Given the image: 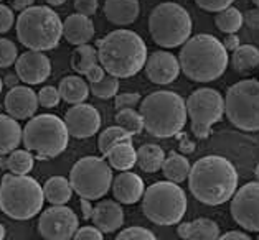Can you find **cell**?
<instances>
[{"mask_svg": "<svg viewBox=\"0 0 259 240\" xmlns=\"http://www.w3.org/2000/svg\"><path fill=\"white\" fill-rule=\"evenodd\" d=\"M18 58V49L15 43L7 38H0V68H10Z\"/></svg>", "mask_w": 259, "mask_h": 240, "instance_id": "cell-37", "label": "cell"}, {"mask_svg": "<svg viewBox=\"0 0 259 240\" xmlns=\"http://www.w3.org/2000/svg\"><path fill=\"white\" fill-rule=\"evenodd\" d=\"M4 107L7 113L15 120L31 118L38 109V96L36 92L27 86L10 87L4 100Z\"/></svg>", "mask_w": 259, "mask_h": 240, "instance_id": "cell-18", "label": "cell"}, {"mask_svg": "<svg viewBox=\"0 0 259 240\" xmlns=\"http://www.w3.org/2000/svg\"><path fill=\"white\" fill-rule=\"evenodd\" d=\"M78 216L66 206H52L38 219V232L45 240H71L78 230Z\"/></svg>", "mask_w": 259, "mask_h": 240, "instance_id": "cell-14", "label": "cell"}, {"mask_svg": "<svg viewBox=\"0 0 259 240\" xmlns=\"http://www.w3.org/2000/svg\"><path fill=\"white\" fill-rule=\"evenodd\" d=\"M15 74L22 83L28 86L41 84L52 74V61L41 51H31L20 54L15 61Z\"/></svg>", "mask_w": 259, "mask_h": 240, "instance_id": "cell-17", "label": "cell"}, {"mask_svg": "<svg viewBox=\"0 0 259 240\" xmlns=\"http://www.w3.org/2000/svg\"><path fill=\"white\" fill-rule=\"evenodd\" d=\"M79 204H81V216H83V219H84V220L91 219V216H93L91 201H88V199H83V198H81V199H79Z\"/></svg>", "mask_w": 259, "mask_h": 240, "instance_id": "cell-49", "label": "cell"}, {"mask_svg": "<svg viewBox=\"0 0 259 240\" xmlns=\"http://www.w3.org/2000/svg\"><path fill=\"white\" fill-rule=\"evenodd\" d=\"M214 25H217V28L220 31H223L225 35L238 33L244 25L243 14L236 7H228L214 15Z\"/></svg>", "mask_w": 259, "mask_h": 240, "instance_id": "cell-34", "label": "cell"}, {"mask_svg": "<svg viewBox=\"0 0 259 240\" xmlns=\"http://www.w3.org/2000/svg\"><path fill=\"white\" fill-rule=\"evenodd\" d=\"M185 105L193 135L201 140L210 137L211 127L225 115V97L211 87L193 91L185 100Z\"/></svg>", "mask_w": 259, "mask_h": 240, "instance_id": "cell-12", "label": "cell"}, {"mask_svg": "<svg viewBox=\"0 0 259 240\" xmlns=\"http://www.w3.org/2000/svg\"><path fill=\"white\" fill-rule=\"evenodd\" d=\"M180 150L183 151V153H192V151L195 150V147H193V142H190V140H182L180 142Z\"/></svg>", "mask_w": 259, "mask_h": 240, "instance_id": "cell-52", "label": "cell"}, {"mask_svg": "<svg viewBox=\"0 0 259 240\" xmlns=\"http://www.w3.org/2000/svg\"><path fill=\"white\" fill-rule=\"evenodd\" d=\"M112 194L117 203L121 204H136L144 196V181L139 174L132 171H122L116 178H112L111 183Z\"/></svg>", "mask_w": 259, "mask_h": 240, "instance_id": "cell-20", "label": "cell"}, {"mask_svg": "<svg viewBox=\"0 0 259 240\" xmlns=\"http://www.w3.org/2000/svg\"><path fill=\"white\" fill-rule=\"evenodd\" d=\"M68 134L74 138H90L101 129V115L96 107L90 104H76L65 113Z\"/></svg>", "mask_w": 259, "mask_h": 240, "instance_id": "cell-15", "label": "cell"}, {"mask_svg": "<svg viewBox=\"0 0 259 240\" xmlns=\"http://www.w3.org/2000/svg\"><path fill=\"white\" fill-rule=\"evenodd\" d=\"M2 89H4V81L0 78V94H2Z\"/></svg>", "mask_w": 259, "mask_h": 240, "instance_id": "cell-56", "label": "cell"}, {"mask_svg": "<svg viewBox=\"0 0 259 240\" xmlns=\"http://www.w3.org/2000/svg\"><path fill=\"white\" fill-rule=\"evenodd\" d=\"M124 142H132V135L127 134L124 129H121L119 125L114 127H107L104 132H101L98 138V150L101 151V155L106 156L109 151L119 143Z\"/></svg>", "mask_w": 259, "mask_h": 240, "instance_id": "cell-33", "label": "cell"}, {"mask_svg": "<svg viewBox=\"0 0 259 240\" xmlns=\"http://www.w3.org/2000/svg\"><path fill=\"white\" fill-rule=\"evenodd\" d=\"M43 240H45V238H43Z\"/></svg>", "mask_w": 259, "mask_h": 240, "instance_id": "cell-60", "label": "cell"}, {"mask_svg": "<svg viewBox=\"0 0 259 240\" xmlns=\"http://www.w3.org/2000/svg\"><path fill=\"white\" fill-rule=\"evenodd\" d=\"M73 240H104V237L98 227L84 225L76 230V233L73 235Z\"/></svg>", "mask_w": 259, "mask_h": 240, "instance_id": "cell-42", "label": "cell"}, {"mask_svg": "<svg viewBox=\"0 0 259 240\" xmlns=\"http://www.w3.org/2000/svg\"><path fill=\"white\" fill-rule=\"evenodd\" d=\"M35 0H12V7H14L15 10H25L33 5Z\"/></svg>", "mask_w": 259, "mask_h": 240, "instance_id": "cell-50", "label": "cell"}, {"mask_svg": "<svg viewBox=\"0 0 259 240\" xmlns=\"http://www.w3.org/2000/svg\"><path fill=\"white\" fill-rule=\"evenodd\" d=\"M98 7H99L98 0H74L76 14H81V15L93 17L98 12Z\"/></svg>", "mask_w": 259, "mask_h": 240, "instance_id": "cell-44", "label": "cell"}, {"mask_svg": "<svg viewBox=\"0 0 259 240\" xmlns=\"http://www.w3.org/2000/svg\"><path fill=\"white\" fill-rule=\"evenodd\" d=\"M18 76L17 74H7L5 76V81H4V84H7L9 87H15V86H18Z\"/></svg>", "mask_w": 259, "mask_h": 240, "instance_id": "cell-51", "label": "cell"}, {"mask_svg": "<svg viewBox=\"0 0 259 240\" xmlns=\"http://www.w3.org/2000/svg\"><path fill=\"white\" fill-rule=\"evenodd\" d=\"M63 36L73 46L86 45L94 38V23L91 17L73 14L63 23Z\"/></svg>", "mask_w": 259, "mask_h": 240, "instance_id": "cell-21", "label": "cell"}, {"mask_svg": "<svg viewBox=\"0 0 259 240\" xmlns=\"http://www.w3.org/2000/svg\"><path fill=\"white\" fill-rule=\"evenodd\" d=\"M15 22V15L12 12L10 7L0 4V33H7V31L14 27Z\"/></svg>", "mask_w": 259, "mask_h": 240, "instance_id": "cell-43", "label": "cell"}, {"mask_svg": "<svg viewBox=\"0 0 259 240\" xmlns=\"http://www.w3.org/2000/svg\"><path fill=\"white\" fill-rule=\"evenodd\" d=\"M193 22L190 14L175 2H163L150 12L149 31L152 40L162 48L182 46L192 36Z\"/></svg>", "mask_w": 259, "mask_h": 240, "instance_id": "cell-9", "label": "cell"}, {"mask_svg": "<svg viewBox=\"0 0 259 240\" xmlns=\"http://www.w3.org/2000/svg\"><path fill=\"white\" fill-rule=\"evenodd\" d=\"M257 240H259V237H257Z\"/></svg>", "mask_w": 259, "mask_h": 240, "instance_id": "cell-58", "label": "cell"}, {"mask_svg": "<svg viewBox=\"0 0 259 240\" xmlns=\"http://www.w3.org/2000/svg\"><path fill=\"white\" fill-rule=\"evenodd\" d=\"M221 43H223V46H225L226 51H231V53L241 46V40H239V36L236 33H228Z\"/></svg>", "mask_w": 259, "mask_h": 240, "instance_id": "cell-46", "label": "cell"}, {"mask_svg": "<svg viewBox=\"0 0 259 240\" xmlns=\"http://www.w3.org/2000/svg\"><path fill=\"white\" fill-rule=\"evenodd\" d=\"M68 181L79 198L96 201L111 189L112 169L104 158L83 156L73 165Z\"/></svg>", "mask_w": 259, "mask_h": 240, "instance_id": "cell-11", "label": "cell"}, {"mask_svg": "<svg viewBox=\"0 0 259 240\" xmlns=\"http://www.w3.org/2000/svg\"><path fill=\"white\" fill-rule=\"evenodd\" d=\"M69 134L65 120L53 113H40L31 117L22 129L25 148L35 153L40 160H48L61 155L68 147Z\"/></svg>", "mask_w": 259, "mask_h": 240, "instance_id": "cell-7", "label": "cell"}, {"mask_svg": "<svg viewBox=\"0 0 259 240\" xmlns=\"http://www.w3.org/2000/svg\"><path fill=\"white\" fill-rule=\"evenodd\" d=\"M43 188L28 174H4L0 183V211L15 220H28L41 211Z\"/></svg>", "mask_w": 259, "mask_h": 240, "instance_id": "cell-6", "label": "cell"}, {"mask_svg": "<svg viewBox=\"0 0 259 240\" xmlns=\"http://www.w3.org/2000/svg\"><path fill=\"white\" fill-rule=\"evenodd\" d=\"M119 91V79L116 76L107 74L98 83H90V92L98 99H111L116 97Z\"/></svg>", "mask_w": 259, "mask_h": 240, "instance_id": "cell-36", "label": "cell"}, {"mask_svg": "<svg viewBox=\"0 0 259 240\" xmlns=\"http://www.w3.org/2000/svg\"><path fill=\"white\" fill-rule=\"evenodd\" d=\"M45 2L50 5V7H60V5L65 4L66 0H45Z\"/></svg>", "mask_w": 259, "mask_h": 240, "instance_id": "cell-53", "label": "cell"}, {"mask_svg": "<svg viewBox=\"0 0 259 240\" xmlns=\"http://www.w3.org/2000/svg\"><path fill=\"white\" fill-rule=\"evenodd\" d=\"M141 14L139 0H106L104 2V17L112 25L127 27L134 23Z\"/></svg>", "mask_w": 259, "mask_h": 240, "instance_id": "cell-22", "label": "cell"}, {"mask_svg": "<svg viewBox=\"0 0 259 240\" xmlns=\"http://www.w3.org/2000/svg\"><path fill=\"white\" fill-rule=\"evenodd\" d=\"M5 238V227L0 224V240H4Z\"/></svg>", "mask_w": 259, "mask_h": 240, "instance_id": "cell-54", "label": "cell"}, {"mask_svg": "<svg viewBox=\"0 0 259 240\" xmlns=\"http://www.w3.org/2000/svg\"><path fill=\"white\" fill-rule=\"evenodd\" d=\"M252 2H254V4H256V7L259 9V0H252Z\"/></svg>", "mask_w": 259, "mask_h": 240, "instance_id": "cell-57", "label": "cell"}, {"mask_svg": "<svg viewBox=\"0 0 259 240\" xmlns=\"http://www.w3.org/2000/svg\"><path fill=\"white\" fill-rule=\"evenodd\" d=\"M109 160V166L117 171H129L136 165V148L132 147V142L119 143L106 155Z\"/></svg>", "mask_w": 259, "mask_h": 240, "instance_id": "cell-30", "label": "cell"}, {"mask_svg": "<svg viewBox=\"0 0 259 240\" xmlns=\"http://www.w3.org/2000/svg\"><path fill=\"white\" fill-rule=\"evenodd\" d=\"M114 240H157V237L145 227H129V229H124Z\"/></svg>", "mask_w": 259, "mask_h": 240, "instance_id": "cell-39", "label": "cell"}, {"mask_svg": "<svg viewBox=\"0 0 259 240\" xmlns=\"http://www.w3.org/2000/svg\"><path fill=\"white\" fill-rule=\"evenodd\" d=\"M225 113L236 129L259 132V81L243 79L228 87Z\"/></svg>", "mask_w": 259, "mask_h": 240, "instance_id": "cell-10", "label": "cell"}, {"mask_svg": "<svg viewBox=\"0 0 259 240\" xmlns=\"http://www.w3.org/2000/svg\"><path fill=\"white\" fill-rule=\"evenodd\" d=\"M231 216L248 232H259V183H246L231 198Z\"/></svg>", "mask_w": 259, "mask_h": 240, "instance_id": "cell-13", "label": "cell"}, {"mask_svg": "<svg viewBox=\"0 0 259 240\" xmlns=\"http://www.w3.org/2000/svg\"><path fill=\"white\" fill-rule=\"evenodd\" d=\"M35 156L28 150H14L2 161V166L7 168L12 174H28L33 168Z\"/></svg>", "mask_w": 259, "mask_h": 240, "instance_id": "cell-32", "label": "cell"}, {"mask_svg": "<svg viewBox=\"0 0 259 240\" xmlns=\"http://www.w3.org/2000/svg\"><path fill=\"white\" fill-rule=\"evenodd\" d=\"M165 160V151L159 145L145 143L141 148L136 150V165L142 169L144 173H157Z\"/></svg>", "mask_w": 259, "mask_h": 240, "instance_id": "cell-26", "label": "cell"}, {"mask_svg": "<svg viewBox=\"0 0 259 240\" xmlns=\"http://www.w3.org/2000/svg\"><path fill=\"white\" fill-rule=\"evenodd\" d=\"M22 142V127L9 113H0V156L17 150Z\"/></svg>", "mask_w": 259, "mask_h": 240, "instance_id": "cell-25", "label": "cell"}, {"mask_svg": "<svg viewBox=\"0 0 259 240\" xmlns=\"http://www.w3.org/2000/svg\"><path fill=\"white\" fill-rule=\"evenodd\" d=\"M243 22L252 30H259V9L254 7L243 14Z\"/></svg>", "mask_w": 259, "mask_h": 240, "instance_id": "cell-45", "label": "cell"}, {"mask_svg": "<svg viewBox=\"0 0 259 240\" xmlns=\"http://www.w3.org/2000/svg\"><path fill=\"white\" fill-rule=\"evenodd\" d=\"M218 240H252L246 232H241V230H230L223 233V235H220Z\"/></svg>", "mask_w": 259, "mask_h": 240, "instance_id": "cell-48", "label": "cell"}, {"mask_svg": "<svg viewBox=\"0 0 259 240\" xmlns=\"http://www.w3.org/2000/svg\"><path fill=\"white\" fill-rule=\"evenodd\" d=\"M231 68L239 74H249L259 68V48L252 45H241L231 54Z\"/></svg>", "mask_w": 259, "mask_h": 240, "instance_id": "cell-29", "label": "cell"}, {"mask_svg": "<svg viewBox=\"0 0 259 240\" xmlns=\"http://www.w3.org/2000/svg\"><path fill=\"white\" fill-rule=\"evenodd\" d=\"M142 212L157 225L179 224L187 212V194L172 181H157L144 191Z\"/></svg>", "mask_w": 259, "mask_h": 240, "instance_id": "cell-8", "label": "cell"}, {"mask_svg": "<svg viewBox=\"0 0 259 240\" xmlns=\"http://www.w3.org/2000/svg\"><path fill=\"white\" fill-rule=\"evenodd\" d=\"M43 196L50 204L65 206L73 196V188L69 181L63 176H52L43 185Z\"/></svg>", "mask_w": 259, "mask_h": 240, "instance_id": "cell-28", "label": "cell"}, {"mask_svg": "<svg viewBox=\"0 0 259 240\" xmlns=\"http://www.w3.org/2000/svg\"><path fill=\"white\" fill-rule=\"evenodd\" d=\"M190 161L188 158L182 153H177V151H170L168 155H165V160H163L162 165V173L167 178V181L172 183H183L188 178V173H190Z\"/></svg>", "mask_w": 259, "mask_h": 240, "instance_id": "cell-27", "label": "cell"}, {"mask_svg": "<svg viewBox=\"0 0 259 240\" xmlns=\"http://www.w3.org/2000/svg\"><path fill=\"white\" fill-rule=\"evenodd\" d=\"M145 76L150 83L167 86L172 84L180 74V63L179 58L165 49H157L147 56V61L144 65Z\"/></svg>", "mask_w": 259, "mask_h": 240, "instance_id": "cell-16", "label": "cell"}, {"mask_svg": "<svg viewBox=\"0 0 259 240\" xmlns=\"http://www.w3.org/2000/svg\"><path fill=\"white\" fill-rule=\"evenodd\" d=\"M93 224L94 227L103 232L111 233L121 229L124 224V209L121 207V203L112 199H104L93 207Z\"/></svg>", "mask_w": 259, "mask_h": 240, "instance_id": "cell-19", "label": "cell"}, {"mask_svg": "<svg viewBox=\"0 0 259 240\" xmlns=\"http://www.w3.org/2000/svg\"><path fill=\"white\" fill-rule=\"evenodd\" d=\"M254 174H256V179H257V183H259V165H257L256 169H254Z\"/></svg>", "mask_w": 259, "mask_h": 240, "instance_id": "cell-55", "label": "cell"}, {"mask_svg": "<svg viewBox=\"0 0 259 240\" xmlns=\"http://www.w3.org/2000/svg\"><path fill=\"white\" fill-rule=\"evenodd\" d=\"M177 233L182 240H218L220 225L211 219L200 217L190 220V222H183L177 227Z\"/></svg>", "mask_w": 259, "mask_h": 240, "instance_id": "cell-23", "label": "cell"}, {"mask_svg": "<svg viewBox=\"0 0 259 240\" xmlns=\"http://www.w3.org/2000/svg\"><path fill=\"white\" fill-rule=\"evenodd\" d=\"M144 129L152 137L170 138L179 135L187 124V105L182 96L172 91H157L144 97L139 105Z\"/></svg>", "mask_w": 259, "mask_h": 240, "instance_id": "cell-4", "label": "cell"}, {"mask_svg": "<svg viewBox=\"0 0 259 240\" xmlns=\"http://www.w3.org/2000/svg\"><path fill=\"white\" fill-rule=\"evenodd\" d=\"M58 92L61 100H65L66 104L76 105L83 104L90 96V86L81 76H66L60 81Z\"/></svg>", "mask_w": 259, "mask_h": 240, "instance_id": "cell-24", "label": "cell"}, {"mask_svg": "<svg viewBox=\"0 0 259 240\" xmlns=\"http://www.w3.org/2000/svg\"><path fill=\"white\" fill-rule=\"evenodd\" d=\"M187 179L193 198L206 206L228 203L238 189L236 168L220 155H208L195 161Z\"/></svg>", "mask_w": 259, "mask_h": 240, "instance_id": "cell-1", "label": "cell"}, {"mask_svg": "<svg viewBox=\"0 0 259 240\" xmlns=\"http://www.w3.org/2000/svg\"><path fill=\"white\" fill-rule=\"evenodd\" d=\"M141 96L137 92H124V94H119L114 99V107L116 110H121V109H134L136 105L141 104Z\"/></svg>", "mask_w": 259, "mask_h": 240, "instance_id": "cell-40", "label": "cell"}, {"mask_svg": "<svg viewBox=\"0 0 259 240\" xmlns=\"http://www.w3.org/2000/svg\"><path fill=\"white\" fill-rule=\"evenodd\" d=\"M84 76H86V79L90 81V83H98V81L103 79L106 74H104V69H103V66H101L99 63H98V65L91 66V69H90V71H88Z\"/></svg>", "mask_w": 259, "mask_h": 240, "instance_id": "cell-47", "label": "cell"}, {"mask_svg": "<svg viewBox=\"0 0 259 240\" xmlns=\"http://www.w3.org/2000/svg\"><path fill=\"white\" fill-rule=\"evenodd\" d=\"M233 2H235V0H195V4H197L201 10L211 12V14H218V12L231 7Z\"/></svg>", "mask_w": 259, "mask_h": 240, "instance_id": "cell-41", "label": "cell"}, {"mask_svg": "<svg viewBox=\"0 0 259 240\" xmlns=\"http://www.w3.org/2000/svg\"><path fill=\"white\" fill-rule=\"evenodd\" d=\"M36 96H38V104L41 107H45V109H53V107H58L60 100H61L58 89L53 87V86L41 87Z\"/></svg>", "mask_w": 259, "mask_h": 240, "instance_id": "cell-38", "label": "cell"}, {"mask_svg": "<svg viewBox=\"0 0 259 240\" xmlns=\"http://www.w3.org/2000/svg\"><path fill=\"white\" fill-rule=\"evenodd\" d=\"M98 65V51L90 43L79 45L71 54V68L78 76H84L91 69V66Z\"/></svg>", "mask_w": 259, "mask_h": 240, "instance_id": "cell-31", "label": "cell"}, {"mask_svg": "<svg viewBox=\"0 0 259 240\" xmlns=\"http://www.w3.org/2000/svg\"><path fill=\"white\" fill-rule=\"evenodd\" d=\"M0 2H2V0H0Z\"/></svg>", "mask_w": 259, "mask_h": 240, "instance_id": "cell-59", "label": "cell"}, {"mask_svg": "<svg viewBox=\"0 0 259 240\" xmlns=\"http://www.w3.org/2000/svg\"><path fill=\"white\" fill-rule=\"evenodd\" d=\"M98 63L117 79L131 78L141 73L147 61V45L141 35L132 30H114L96 45Z\"/></svg>", "mask_w": 259, "mask_h": 240, "instance_id": "cell-2", "label": "cell"}, {"mask_svg": "<svg viewBox=\"0 0 259 240\" xmlns=\"http://www.w3.org/2000/svg\"><path fill=\"white\" fill-rule=\"evenodd\" d=\"M180 71L195 83H211L225 74L228 68V51L217 36L200 33L190 36L182 45Z\"/></svg>", "mask_w": 259, "mask_h": 240, "instance_id": "cell-3", "label": "cell"}, {"mask_svg": "<svg viewBox=\"0 0 259 240\" xmlns=\"http://www.w3.org/2000/svg\"><path fill=\"white\" fill-rule=\"evenodd\" d=\"M116 122L131 135H137L144 130V122L139 110L136 109H121L116 113Z\"/></svg>", "mask_w": 259, "mask_h": 240, "instance_id": "cell-35", "label": "cell"}, {"mask_svg": "<svg viewBox=\"0 0 259 240\" xmlns=\"http://www.w3.org/2000/svg\"><path fill=\"white\" fill-rule=\"evenodd\" d=\"M17 38L31 51H50L60 45L63 22L47 5H31L17 18Z\"/></svg>", "mask_w": 259, "mask_h": 240, "instance_id": "cell-5", "label": "cell"}]
</instances>
